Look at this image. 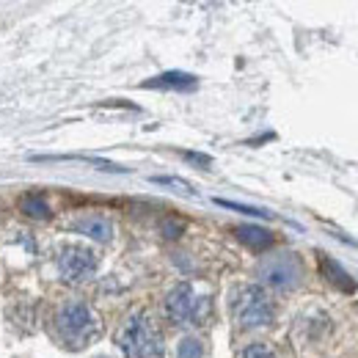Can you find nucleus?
<instances>
[{
    "mask_svg": "<svg viewBox=\"0 0 358 358\" xmlns=\"http://www.w3.org/2000/svg\"><path fill=\"white\" fill-rule=\"evenodd\" d=\"M116 345L127 358H163V334L152 314L138 309L119 328Z\"/></svg>",
    "mask_w": 358,
    "mask_h": 358,
    "instance_id": "obj_1",
    "label": "nucleus"
},
{
    "mask_svg": "<svg viewBox=\"0 0 358 358\" xmlns=\"http://www.w3.org/2000/svg\"><path fill=\"white\" fill-rule=\"evenodd\" d=\"M99 317L91 312L89 303L83 301H66L55 312V331L61 342L72 350H83L99 336Z\"/></svg>",
    "mask_w": 358,
    "mask_h": 358,
    "instance_id": "obj_2",
    "label": "nucleus"
},
{
    "mask_svg": "<svg viewBox=\"0 0 358 358\" xmlns=\"http://www.w3.org/2000/svg\"><path fill=\"white\" fill-rule=\"evenodd\" d=\"M229 312L234 322L245 331L251 328H268L275 317L270 295L257 284H240L229 292Z\"/></svg>",
    "mask_w": 358,
    "mask_h": 358,
    "instance_id": "obj_3",
    "label": "nucleus"
},
{
    "mask_svg": "<svg viewBox=\"0 0 358 358\" xmlns=\"http://www.w3.org/2000/svg\"><path fill=\"white\" fill-rule=\"evenodd\" d=\"M166 314L177 325H204L213 314V298L199 295L190 281H179L166 295Z\"/></svg>",
    "mask_w": 358,
    "mask_h": 358,
    "instance_id": "obj_4",
    "label": "nucleus"
},
{
    "mask_svg": "<svg viewBox=\"0 0 358 358\" xmlns=\"http://www.w3.org/2000/svg\"><path fill=\"white\" fill-rule=\"evenodd\" d=\"M259 278L275 289H295L303 281V265L295 254L281 251V254L265 257L259 262Z\"/></svg>",
    "mask_w": 358,
    "mask_h": 358,
    "instance_id": "obj_5",
    "label": "nucleus"
},
{
    "mask_svg": "<svg viewBox=\"0 0 358 358\" xmlns=\"http://www.w3.org/2000/svg\"><path fill=\"white\" fill-rule=\"evenodd\" d=\"M58 273L66 284L89 281L96 273V254L86 245H66L58 254Z\"/></svg>",
    "mask_w": 358,
    "mask_h": 358,
    "instance_id": "obj_6",
    "label": "nucleus"
},
{
    "mask_svg": "<svg viewBox=\"0 0 358 358\" xmlns=\"http://www.w3.org/2000/svg\"><path fill=\"white\" fill-rule=\"evenodd\" d=\"M143 89H169V91H193L196 89V78L187 72H166L157 75L152 80L143 83Z\"/></svg>",
    "mask_w": 358,
    "mask_h": 358,
    "instance_id": "obj_7",
    "label": "nucleus"
},
{
    "mask_svg": "<svg viewBox=\"0 0 358 358\" xmlns=\"http://www.w3.org/2000/svg\"><path fill=\"white\" fill-rule=\"evenodd\" d=\"M234 234H237V240H240L243 245H248L251 251H265V248L273 245V234H270L268 229H262V226H237Z\"/></svg>",
    "mask_w": 358,
    "mask_h": 358,
    "instance_id": "obj_8",
    "label": "nucleus"
},
{
    "mask_svg": "<svg viewBox=\"0 0 358 358\" xmlns=\"http://www.w3.org/2000/svg\"><path fill=\"white\" fill-rule=\"evenodd\" d=\"M320 268L325 273V278H328L334 287H339L342 292H353V289H356V281L342 270L339 262H334V259H328V257H320Z\"/></svg>",
    "mask_w": 358,
    "mask_h": 358,
    "instance_id": "obj_9",
    "label": "nucleus"
},
{
    "mask_svg": "<svg viewBox=\"0 0 358 358\" xmlns=\"http://www.w3.org/2000/svg\"><path fill=\"white\" fill-rule=\"evenodd\" d=\"M78 231H83V234H89L94 240H99V243H108L110 240V234H113V226L108 218H102V215H89V218H80L78 221Z\"/></svg>",
    "mask_w": 358,
    "mask_h": 358,
    "instance_id": "obj_10",
    "label": "nucleus"
},
{
    "mask_svg": "<svg viewBox=\"0 0 358 358\" xmlns=\"http://www.w3.org/2000/svg\"><path fill=\"white\" fill-rule=\"evenodd\" d=\"M20 210H22L25 215H31V218H39V221L50 218V207H47V201L42 199V193H28V196L20 201Z\"/></svg>",
    "mask_w": 358,
    "mask_h": 358,
    "instance_id": "obj_11",
    "label": "nucleus"
},
{
    "mask_svg": "<svg viewBox=\"0 0 358 358\" xmlns=\"http://www.w3.org/2000/svg\"><path fill=\"white\" fill-rule=\"evenodd\" d=\"M240 358H284V356H281L278 348H273L268 342H254V345H248V348L240 353Z\"/></svg>",
    "mask_w": 358,
    "mask_h": 358,
    "instance_id": "obj_12",
    "label": "nucleus"
},
{
    "mask_svg": "<svg viewBox=\"0 0 358 358\" xmlns=\"http://www.w3.org/2000/svg\"><path fill=\"white\" fill-rule=\"evenodd\" d=\"M204 356V348H201V342L199 339H193V336H187V339H182L177 348V358H201Z\"/></svg>",
    "mask_w": 358,
    "mask_h": 358,
    "instance_id": "obj_13",
    "label": "nucleus"
},
{
    "mask_svg": "<svg viewBox=\"0 0 358 358\" xmlns=\"http://www.w3.org/2000/svg\"><path fill=\"white\" fill-rule=\"evenodd\" d=\"M221 207H229V210H237L243 215H254V218H270V213L265 210H257V207H245V204H237V201H226V199H218Z\"/></svg>",
    "mask_w": 358,
    "mask_h": 358,
    "instance_id": "obj_14",
    "label": "nucleus"
},
{
    "mask_svg": "<svg viewBox=\"0 0 358 358\" xmlns=\"http://www.w3.org/2000/svg\"><path fill=\"white\" fill-rule=\"evenodd\" d=\"M155 182H157V185H169V187H177L179 193H196L190 182H185V179H179V177H155Z\"/></svg>",
    "mask_w": 358,
    "mask_h": 358,
    "instance_id": "obj_15",
    "label": "nucleus"
},
{
    "mask_svg": "<svg viewBox=\"0 0 358 358\" xmlns=\"http://www.w3.org/2000/svg\"><path fill=\"white\" fill-rule=\"evenodd\" d=\"M185 157H187V160H193V163H201V166H210V157H207V155H196V152H185Z\"/></svg>",
    "mask_w": 358,
    "mask_h": 358,
    "instance_id": "obj_16",
    "label": "nucleus"
},
{
    "mask_svg": "<svg viewBox=\"0 0 358 358\" xmlns=\"http://www.w3.org/2000/svg\"><path fill=\"white\" fill-rule=\"evenodd\" d=\"M163 231H166V237H179V231H182V224H169L163 226Z\"/></svg>",
    "mask_w": 358,
    "mask_h": 358,
    "instance_id": "obj_17",
    "label": "nucleus"
}]
</instances>
